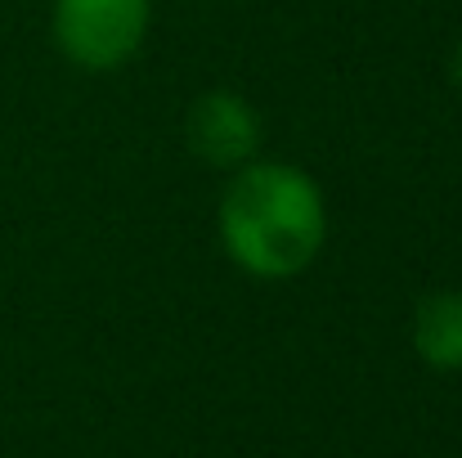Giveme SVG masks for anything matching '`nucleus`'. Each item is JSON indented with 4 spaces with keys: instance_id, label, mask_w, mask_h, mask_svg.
Here are the masks:
<instances>
[{
    "instance_id": "nucleus-1",
    "label": "nucleus",
    "mask_w": 462,
    "mask_h": 458,
    "mask_svg": "<svg viewBox=\"0 0 462 458\" xmlns=\"http://www.w3.org/2000/svg\"><path fill=\"white\" fill-rule=\"evenodd\" d=\"M216 229L225 257L243 275L283 284L319 261L328 243V202L306 166L252 157L247 166L229 171Z\"/></svg>"
},
{
    "instance_id": "nucleus-2",
    "label": "nucleus",
    "mask_w": 462,
    "mask_h": 458,
    "mask_svg": "<svg viewBox=\"0 0 462 458\" xmlns=\"http://www.w3.org/2000/svg\"><path fill=\"white\" fill-rule=\"evenodd\" d=\"M153 0H54L50 32L59 54L81 72H117L149 36Z\"/></svg>"
},
{
    "instance_id": "nucleus-3",
    "label": "nucleus",
    "mask_w": 462,
    "mask_h": 458,
    "mask_svg": "<svg viewBox=\"0 0 462 458\" xmlns=\"http://www.w3.org/2000/svg\"><path fill=\"white\" fill-rule=\"evenodd\" d=\"M184 140L198 162H207L216 171H238L261 153L265 126H261V113L247 95L207 90L184 113Z\"/></svg>"
},
{
    "instance_id": "nucleus-4",
    "label": "nucleus",
    "mask_w": 462,
    "mask_h": 458,
    "mask_svg": "<svg viewBox=\"0 0 462 458\" xmlns=\"http://www.w3.org/2000/svg\"><path fill=\"white\" fill-rule=\"evenodd\" d=\"M413 351L440 373H462V288L431 293L413 310Z\"/></svg>"
},
{
    "instance_id": "nucleus-5",
    "label": "nucleus",
    "mask_w": 462,
    "mask_h": 458,
    "mask_svg": "<svg viewBox=\"0 0 462 458\" xmlns=\"http://www.w3.org/2000/svg\"><path fill=\"white\" fill-rule=\"evenodd\" d=\"M449 81L462 90V41L454 45V54H449Z\"/></svg>"
}]
</instances>
